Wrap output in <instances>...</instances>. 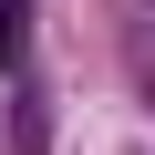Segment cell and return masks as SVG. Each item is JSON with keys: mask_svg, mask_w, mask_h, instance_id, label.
<instances>
[{"mask_svg": "<svg viewBox=\"0 0 155 155\" xmlns=\"http://www.w3.org/2000/svg\"><path fill=\"white\" fill-rule=\"evenodd\" d=\"M124 11V52H134V72L155 83V0H114Z\"/></svg>", "mask_w": 155, "mask_h": 155, "instance_id": "1", "label": "cell"}]
</instances>
